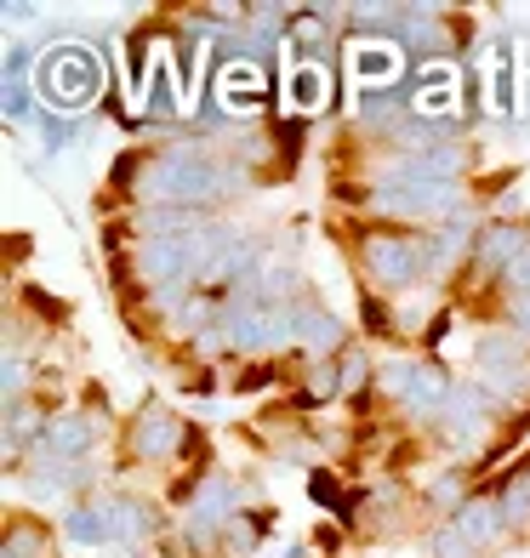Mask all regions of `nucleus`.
I'll use <instances>...</instances> for the list:
<instances>
[{
    "label": "nucleus",
    "mask_w": 530,
    "mask_h": 558,
    "mask_svg": "<svg viewBox=\"0 0 530 558\" xmlns=\"http://www.w3.org/2000/svg\"><path fill=\"white\" fill-rule=\"evenodd\" d=\"M97 86H104V63H97L92 46H52V52L40 58V92L52 109H81L97 97Z\"/></svg>",
    "instance_id": "f257e3e1"
},
{
    "label": "nucleus",
    "mask_w": 530,
    "mask_h": 558,
    "mask_svg": "<svg viewBox=\"0 0 530 558\" xmlns=\"http://www.w3.org/2000/svg\"><path fill=\"white\" fill-rule=\"evenodd\" d=\"M155 189L166 199H212L222 189H234V177L222 171L217 160H194V155H177L166 166H155Z\"/></svg>",
    "instance_id": "f03ea898"
},
{
    "label": "nucleus",
    "mask_w": 530,
    "mask_h": 558,
    "mask_svg": "<svg viewBox=\"0 0 530 558\" xmlns=\"http://www.w3.org/2000/svg\"><path fill=\"white\" fill-rule=\"evenodd\" d=\"M371 268H376V279H388V286H406V279L422 274V245H411V240H371Z\"/></svg>",
    "instance_id": "7ed1b4c3"
},
{
    "label": "nucleus",
    "mask_w": 530,
    "mask_h": 558,
    "mask_svg": "<svg viewBox=\"0 0 530 558\" xmlns=\"http://www.w3.org/2000/svg\"><path fill=\"white\" fill-rule=\"evenodd\" d=\"M353 74H360L365 86H388L399 74V52L394 46H376V40H360L353 46Z\"/></svg>",
    "instance_id": "20e7f679"
},
{
    "label": "nucleus",
    "mask_w": 530,
    "mask_h": 558,
    "mask_svg": "<svg viewBox=\"0 0 530 558\" xmlns=\"http://www.w3.org/2000/svg\"><path fill=\"white\" fill-rule=\"evenodd\" d=\"M286 97H291V109L314 114V109L325 104V69H314V63H297V69H291V81H286Z\"/></svg>",
    "instance_id": "39448f33"
},
{
    "label": "nucleus",
    "mask_w": 530,
    "mask_h": 558,
    "mask_svg": "<svg viewBox=\"0 0 530 558\" xmlns=\"http://www.w3.org/2000/svg\"><path fill=\"white\" fill-rule=\"evenodd\" d=\"M69 536L74 542H104V513H92V507H81V513H69Z\"/></svg>",
    "instance_id": "423d86ee"
},
{
    "label": "nucleus",
    "mask_w": 530,
    "mask_h": 558,
    "mask_svg": "<svg viewBox=\"0 0 530 558\" xmlns=\"http://www.w3.org/2000/svg\"><path fill=\"white\" fill-rule=\"evenodd\" d=\"M519 279H530V257H519Z\"/></svg>",
    "instance_id": "0eeeda50"
},
{
    "label": "nucleus",
    "mask_w": 530,
    "mask_h": 558,
    "mask_svg": "<svg viewBox=\"0 0 530 558\" xmlns=\"http://www.w3.org/2000/svg\"><path fill=\"white\" fill-rule=\"evenodd\" d=\"M525 104H530V74H525Z\"/></svg>",
    "instance_id": "6e6552de"
}]
</instances>
